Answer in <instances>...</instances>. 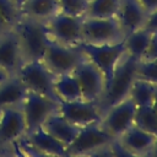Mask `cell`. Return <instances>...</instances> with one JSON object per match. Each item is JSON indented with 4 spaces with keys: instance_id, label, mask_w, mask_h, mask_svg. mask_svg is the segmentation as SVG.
I'll list each match as a JSON object with an SVG mask.
<instances>
[{
    "instance_id": "34",
    "label": "cell",
    "mask_w": 157,
    "mask_h": 157,
    "mask_svg": "<svg viewBox=\"0 0 157 157\" xmlns=\"http://www.w3.org/2000/svg\"><path fill=\"white\" fill-rule=\"evenodd\" d=\"M152 107H153V109L157 112V87H156V92H155V97H153V101H152V104H151Z\"/></svg>"
},
{
    "instance_id": "17",
    "label": "cell",
    "mask_w": 157,
    "mask_h": 157,
    "mask_svg": "<svg viewBox=\"0 0 157 157\" xmlns=\"http://www.w3.org/2000/svg\"><path fill=\"white\" fill-rule=\"evenodd\" d=\"M147 12L139 2V0H120L117 18L124 34H129L141 27H144L147 18Z\"/></svg>"
},
{
    "instance_id": "24",
    "label": "cell",
    "mask_w": 157,
    "mask_h": 157,
    "mask_svg": "<svg viewBox=\"0 0 157 157\" xmlns=\"http://www.w3.org/2000/svg\"><path fill=\"white\" fill-rule=\"evenodd\" d=\"M120 0H88L83 17L108 18L115 17Z\"/></svg>"
},
{
    "instance_id": "19",
    "label": "cell",
    "mask_w": 157,
    "mask_h": 157,
    "mask_svg": "<svg viewBox=\"0 0 157 157\" xmlns=\"http://www.w3.org/2000/svg\"><path fill=\"white\" fill-rule=\"evenodd\" d=\"M21 16L47 22L53 16L60 12L58 0H26L20 9Z\"/></svg>"
},
{
    "instance_id": "7",
    "label": "cell",
    "mask_w": 157,
    "mask_h": 157,
    "mask_svg": "<svg viewBox=\"0 0 157 157\" xmlns=\"http://www.w3.org/2000/svg\"><path fill=\"white\" fill-rule=\"evenodd\" d=\"M157 145V136L131 125L113 145V153H123L130 156H153Z\"/></svg>"
},
{
    "instance_id": "22",
    "label": "cell",
    "mask_w": 157,
    "mask_h": 157,
    "mask_svg": "<svg viewBox=\"0 0 157 157\" xmlns=\"http://www.w3.org/2000/svg\"><path fill=\"white\" fill-rule=\"evenodd\" d=\"M156 87H157L156 83L136 77L130 87L128 97H130L132 99V102L136 104V107L151 105L153 97H155Z\"/></svg>"
},
{
    "instance_id": "27",
    "label": "cell",
    "mask_w": 157,
    "mask_h": 157,
    "mask_svg": "<svg viewBox=\"0 0 157 157\" xmlns=\"http://www.w3.org/2000/svg\"><path fill=\"white\" fill-rule=\"evenodd\" d=\"M60 12L67 13L71 16L83 17L87 9L88 0H58Z\"/></svg>"
},
{
    "instance_id": "30",
    "label": "cell",
    "mask_w": 157,
    "mask_h": 157,
    "mask_svg": "<svg viewBox=\"0 0 157 157\" xmlns=\"http://www.w3.org/2000/svg\"><path fill=\"white\" fill-rule=\"evenodd\" d=\"M144 28L147 29V31L151 32V33L157 32V9L153 10L152 12H150V13L147 15V18H146V21H145Z\"/></svg>"
},
{
    "instance_id": "2",
    "label": "cell",
    "mask_w": 157,
    "mask_h": 157,
    "mask_svg": "<svg viewBox=\"0 0 157 157\" xmlns=\"http://www.w3.org/2000/svg\"><path fill=\"white\" fill-rule=\"evenodd\" d=\"M13 29L20 42L23 60H42L50 42L45 23L21 16L13 25Z\"/></svg>"
},
{
    "instance_id": "16",
    "label": "cell",
    "mask_w": 157,
    "mask_h": 157,
    "mask_svg": "<svg viewBox=\"0 0 157 157\" xmlns=\"http://www.w3.org/2000/svg\"><path fill=\"white\" fill-rule=\"evenodd\" d=\"M20 42L13 27L0 33V67L11 75H16L23 63Z\"/></svg>"
},
{
    "instance_id": "36",
    "label": "cell",
    "mask_w": 157,
    "mask_h": 157,
    "mask_svg": "<svg viewBox=\"0 0 157 157\" xmlns=\"http://www.w3.org/2000/svg\"><path fill=\"white\" fill-rule=\"evenodd\" d=\"M153 156H157V145H156V148H155V152H153Z\"/></svg>"
},
{
    "instance_id": "21",
    "label": "cell",
    "mask_w": 157,
    "mask_h": 157,
    "mask_svg": "<svg viewBox=\"0 0 157 157\" xmlns=\"http://www.w3.org/2000/svg\"><path fill=\"white\" fill-rule=\"evenodd\" d=\"M54 92L59 102L60 101H75V99L82 98L80 83L74 72L55 76Z\"/></svg>"
},
{
    "instance_id": "37",
    "label": "cell",
    "mask_w": 157,
    "mask_h": 157,
    "mask_svg": "<svg viewBox=\"0 0 157 157\" xmlns=\"http://www.w3.org/2000/svg\"><path fill=\"white\" fill-rule=\"evenodd\" d=\"M153 61H156V63H157V59H156V60H153Z\"/></svg>"
},
{
    "instance_id": "18",
    "label": "cell",
    "mask_w": 157,
    "mask_h": 157,
    "mask_svg": "<svg viewBox=\"0 0 157 157\" xmlns=\"http://www.w3.org/2000/svg\"><path fill=\"white\" fill-rule=\"evenodd\" d=\"M42 128L56 140H59L61 144H64L66 147L72 142V140L80 131V126H76L69 120H66L58 110L47 118Z\"/></svg>"
},
{
    "instance_id": "8",
    "label": "cell",
    "mask_w": 157,
    "mask_h": 157,
    "mask_svg": "<svg viewBox=\"0 0 157 157\" xmlns=\"http://www.w3.org/2000/svg\"><path fill=\"white\" fill-rule=\"evenodd\" d=\"M16 148L21 153L36 156H58L66 157V146L52 136L42 126L27 132L17 144Z\"/></svg>"
},
{
    "instance_id": "26",
    "label": "cell",
    "mask_w": 157,
    "mask_h": 157,
    "mask_svg": "<svg viewBox=\"0 0 157 157\" xmlns=\"http://www.w3.org/2000/svg\"><path fill=\"white\" fill-rule=\"evenodd\" d=\"M0 15L9 27H13L21 17V11L12 0H0Z\"/></svg>"
},
{
    "instance_id": "20",
    "label": "cell",
    "mask_w": 157,
    "mask_h": 157,
    "mask_svg": "<svg viewBox=\"0 0 157 157\" xmlns=\"http://www.w3.org/2000/svg\"><path fill=\"white\" fill-rule=\"evenodd\" d=\"M27 88L21 80L13 75L0 85V110L6 107L21 105L26 97Z\"/></svg>"
},
{
    "instance_id": "14",
    "label": "cell",
    "mask_w": 157,
    "mask_h": 157,
    "mask_svg": "<svg viewBox=\"0 0 157 157\" xmlns=\"http://www.w3.org/2000/svg\"><path fill=\"white\" fill-rule=\"evenodd\" d=\"M136 104L130 97H126L103 110L101 124L117 139L131 125L136 113Z\"/></svg>"
},
{
    "instance_id": "13",
    "label": "cell",
    "mask_w": 157,
    "mask_h": 157,
    "mask_svg": "<svg viewBox=\"0 0 157 157\" xmlns=\"http://www.w3.org/2000/svg\"><path fill=\"white\" fill-rule=\"evenodd\" d=\"M74 74L80 83L82 98L99 103L107 87V80L102 70L86 58L75 69Z\"/></svg>"
},
{
    "instance_id": "35",
    "label": "cell",
    "mask_w": 157,
    "mask_h": 157,
    "mask_svg": "<svg viewBox=\"0 0 157 157\" xmlns=\"http://www.w3.org/2000/svg\"><path fill=\"white\" fill-rule=\"evenodd\" d=\"M12 1L17 5V7H18V9H21V6L25 4V1H26V0H12Z\"/></svg>"
},
{
    "instance_id": "23",
    "label": "cell",
    "mask_w": 157,
    "mask_h": 157,
    "mask_svg": "<svg viewBox=\"0 0 157 157\" xmlns=\"http://www.w3.org/2000/svg\"><path fill=\"white\" fill-rule=\"evenodd\" d=\"M151 34L152 33L145 29L144 27L126 34L124 38V45L126 53L139 61L144 55V52L148 44Z\"/></svg>"
},
{
    "instance_id": "5",
    "label": "cell",
    "mask_w": 157,
    "mask_h": 157,
    "mask_svg": "<svg viewBox=\"0 0 157 157\" xmlns=\"http://www.w3.org/2000/svg\"><path fill=\"white\" fill-rule=\"evenodd\" d=\"M16 76L21 80L27 91L45 96L53 101L59 102L54 92L55 76L49 71L42 60L23 61L16 72Z\"/></svg>"
},
{
    "instance_id": "25",
    "label": "cell",
    "mask_w": 157,
    "mask_h": 157,
    "mask_svg": "<svg viewBox=\"0 0 157 157\" xmlns=\"http://www.w3.org/2000/svg\"><path fill=\"white\" fill-rule=\"evenodd\" d=\"M134 125L157 136V112L152 105H142L136 108Z\"/></svg>"
},
{
    "instance_id": "6",
    "label": "cell",
    "mask_w": 157,
    "mask_h": 157,
    "mask_svg": "<svg viewBox=\"0 0 157 157\" xmlns=\"http://www.w3.org/2000/svg\"><path fill=\"white\" fill-rule=\"evenodd\" d=\"M125 34L117 17L93 18L83 17L82 43L88 44H114L123 42Z\"/></svg>"
},
{
    "instance_id": "4",
    "label": "cell",
    "mask_w": 157,
    "mask_h": 157,
    "mask_svg": "<svg viewBox=\"0 0 157 157\" xmlns=\"http://www.w3.org/2000/svg\"><path fill=\"white\" fill-rule=\"evenodd\" d=\"M86 55L81 45H65L50 40L42 58L43 64L54 76L71 74L80 65Z\"/></svg>"
},
{
    "instance_id": "31",
    "label": "cell",
    "mask_w": 157,
    "mask_h": 157,
    "mask_svg": "<svg viewBox=\"0 0 157 157\" xmlns=\"http://www.w3.org/2000/svg\"><path fill=\"white\" fill-rule=\"evenodd\" d=\"M139 2L142 5V7L146 10L147 13L157 9V0H139Z\"/></svg>"
},
{
    "instance_id": "12",
    "label": "cell",
    "mask_w": 157,
    "mask_h": 157,
    "mask_svg": "<svg viewBox=\"0 0 157 157\" xmlns=\"http://www.w3.org/2000/svg\"><path fill=\"white\" fill-rule=\"evenodd\" d=\"M86 58L92 61L96 66H98L102 72L105 76L107 82L112 77V74L121 59V56L125 54V45L124 40L114 44H88V43H81L80 44Z\"/></svg>"
},
{
    "instance_id": "9",
    "label": "cell",
    "mask_w": 157,
    "mask_h": 157,
    "mask_svg": "<svg viewBox=\"0 0 157 157\" xmlns=\"http://www.w3.org/2000/svg\"><path fill=\"white\" fill-rule=\"evenodd\" d=\"M83 17L59 12L45 22L50 40L65 45H80L82 43Z\"/></svg>"
},
{
    "instance_id": "32",
    "label": "cell",
    "mask_w": 157,
    "mask_h": 157,
    "mask_svg": "<svg viewBox=\"0 0 157 157\" xmlns=\"http://www.w3.org/2000/svg\"><path fill=\"white\" fill-rule=\"evenodd\" d=\"M11 76H13V75H11L10 72H7L5 69L0 67V85H1L2 82H5L6 80H9Z\"/></svg>"
},
{
    "instance_id": "15",
    "label": "cell",
    "mask_w": 157,
    "mask_h": 157,
    "mask_svg": "<svg viewBox=\"0 0 157 157\" xmlns=\"http://www.w3.org/2000/svg\"><path fill=\"white\" fill-rule=\"evenodd\" d=\"M58 112L66 120L80 128L101 121L103 114L98 102L83 98L75 101H60L58 104Z\"/></svg>"
},
{
    "instance_id": "28",
    "label": "cell",
    "mask_w": 157,
    "mask_h": 157,
    "mask_svg": "<svg viewBox=\"0 0 157 157\" xmlns=\"http://www.w3.org/2000/svg\"><path fill=\"white\" fill-rule=\"evenodd\" d=\"M136 77L151 81L157 85V63L139 60L136 65Z\"/></svg>"
},
{
    "instance_id": "1",
    "label": "cell",
    "mask_w": 157,
    "mask_h": 157,
    "mask_svg": "<svg viewBox=\"0 0 157 157\" xmlns=\"http://www.w3.org/2000/svg\"><path fill=\"white\" fill-rule=\"evenodd\" d=\"M115 137L99 123H92L80 128L78 134L66 147L67 156H87L113 153Z\"/></svg>"
},
{
    "instance_id": "3",
    "label": "cell",
    "mask_w": 157,
    "mask_h": 157,
    "mask_svg": "<svg viewBox=\"0 0 157 157\" xmlns=\"http://www.w3.org/2000/svg\"><path fill=\"white\" fill-rule=\"evenodd\" d=\"M136 65L137 60L125 52L107 82L104 94L99 102L102 110L129 96L130 87L136 78Z\"/></svg>"
},
{
    "instance_id": "10",
    "label": "cell",
    "mask_w": 157,
    "mask_h": 157,
    "mask_svg": "<svg viewBox=\"0 0 157 157\" xmlns=\"http://www.w3.org/2000/svg\"><path fill=\"white\" fill-rule=\"evenodd\" d=\"M26 134V121L20 105L6 107L0 110V152L7 150L15 152L18 141Z\"/></svg>"
},
{
    "instance_id": "33",
    "label": "cell",
    "mask_w": 157,
    "mask_h": 157,
    "mask_svg": "<svg viewBox=\"0 0 157 157\" xmlns=\"http://www.w3.org/2000/svg\"><path fill=\"white\" fill-rule=\"evenodd\" d=\"M7 28H11V27H9V26L6 25V22L4 21V18H2L1 15H0V33H2L4 31H6Z\"/></svg>"
},
{
    "instance_id": "29",
    "label": "cell",
    "mask_w": 157,
    "mask_h": 157,
    "mask_svg": "<svg viewBox=\"0 0 157 157\" xmlns=\"http://www.w3.org/2000/svg\"><path fill=\"white\" fill-rule=\"evenodd\" d=\"M157 59V32H153L151 34V38L148 40V44L144 52V55L140 60L144 61H153Z\"/></svg>"
},
{
    "instance_id": "11",
    "label": "cell",
    "mask_w": 157,
    "mask_h": 157,
    "mask_svg": "<svg viewBox=\"0 0 157 157\" xmlns=\"http://www.w3.org/2000/svg\"><path fill=\"white\" fill-rule=\"evenodd\" d=\"M58 104L59 102L45 96L27 91L26 97L20 105L26 121L27 132L40 128L47 118L58 110Z\"/></svg>"
}]
</instances>
